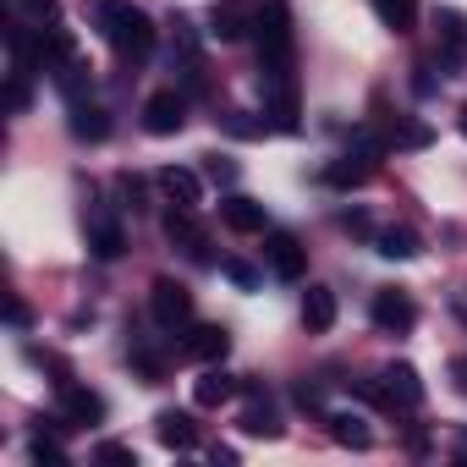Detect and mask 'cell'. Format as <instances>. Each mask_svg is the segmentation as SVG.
<instances>
[{
  "mask_svg": "<svg viewBox=\"0 0 467 467\" xmlns=\"http://www.w3.org/2000/svg\"><path fill=\"white\" fill-rule=\"evenodd\" d=\"M72 138H83V143H105L110 138V116L99 110V105H72Z\"/></svg>",
  "mask_w": 467,
  "mask_h": 467,
  "instance_id": "15",
  "label": "cell"
},
{
  "mask_svg": "<svg viewBox=\"0 0 467 467\" xmlns=\"http://www.w3.org/2000/svg\"><path fill=\"white\" fill-rule=\"evenodd\" d=\"M456 127H462V138H467V105H462V121H456Z\"/></svg>",
  "mask_w": 467,
  "mask_h": 467,
  "instance_id": "33",
  "label": "cell"
},
{
  "mask_svg": "<svg viewBox=\"0 0 467 467\" xmlns=\"http://www.w3.org/2000/svg\"><path fill=\"white\" fill-rule=\"evenodd\" d=\"M34 462H67V451H61V440H50V434H34Z\"/></svg>",
  "mask_w": 467,
  "mask_h": 467,
  "instance_id": "26",
  "label": "cell"
},
{
  "mask_svg": "<svg viewBox=\"0 0 467 467\" xmlns=\"http://www.w3.org/2000/svg\"><path fill=\"white\" fill-rule=\"evenodd\" d=\"M412 88H418V94H434V78H429V67H418V78H412Z\"/></svg>",
  "mask_w": 467,
  "mask_h": 467,
  "instance_id": "32",
  "label": "cell"
},
{
  "mask_svg": "<svg viewBox=\"0 0 467 467\" xmlns=\"http://www.w3.org/2000/svg\"><path fill=\"white\" fill-rule=\"evenodd\" d=\"M248 396H254V401H248V412H243V429H248V434H259V440H275V434H281L275 407H270L259 390H248Z\"/></svg>",
  "mask_w": 467,
  "mask_h": 467,
  "instance_id": "19",
  "label": "cell"
},
{
  "mask_svg": "<svg viewBox=\"0 0 467 467\" xmlns=\"http://www.w3.org/2000/svg\"><path fill=\"white\" fill-rule=\"evenodd\" d=\"M368 314H374L379 330H412V325H418V303H412L407 292H374Z\"/></svg>",
  "mask_w": 467,
  "mask_h": 467,
  "instance_id": "4",
  "label": "cell"
},
{
  "mask_svg": "<svg viewBox=\"0 0 467 467\" xmlns=\"http://www.w3.org/2000/svg\"><path fill=\"white\" fill-rule=\"evenodd\" d=\"M220 270H225V275H231V281H237V286H243V292H248V286H259V275H254V265H243V259H225V265H220Z\"/></svg>",
  "mask_w": 467,
  "mask_h": 467,
  "instance_id": "28",
  "label": "cell"
},
{
  "mask_svg": "<svg viewBox=\"0 0 467 467\" xmlns=\"http://www.w3.org/2000/svg\"><path fill=\"white\" fill-rule=\"evenodd\" d=\"M143 127H149L154 138H171V132H182V127H187V99H182L176 88H160V94H149V99H143Z\"/></svg>",
  "mask_w": 467,
  "mask_h": 467,
  "instance_id": "2",
  "label": "cell"
},
{
  "mask_svg": "<svg viewBox=\"0 0 467 467\" xmlns=\"http://www.w3.org/2000/svg\"><path fill=\"white\" fill-rule=\"evenodd\" d=\"M160 187H165L182 209H198V198H203V182H198L192 171H182V165H165V171H160Z\"/></svg>",
  "mask_w": 467,
  "mask_h": 467,
  "instance_id": "17",
  "label": "cell"
},
{
  "mask_svg": "<svg viewBox=\"0 0 467 467\" xmlns=\"http://www.w3.org/2000/svg\"><path fill=\"white\" fill-rule=\"evenodd\" d=\"M385 396H390V407H418V401H423L418 368H412V363H390V368H385Z\"/></svg>",
  "mask_w": 467,
  "mask_h": 467,
  "instance_id": "7",
  "label": "cell"
},
{
  "mask_svg": "<svg viewBox=\"0 0 467 467\" xmlns=\"http://www.w3.org/2000/svg\"><path fill=\"white\" fill-rule=\"evenodd\" d=\"M203 176L225 187V182H237V165H231V160H220V154H209V160H203Z\"/></svg>",
  "mask_w": 467,
  "mask_h": 467,
  "instance_id": "27",
  "label": "cell"
},
{
  "mask_svg": "<svg viewBox=\"0 0 467 467\" xmlns=\"http://www.w3.org/2000/svg\"><path fill=\"white\" fill-rule=\"evenodd\" d=\"M220 220H225L231 231H265V225H270V209L237 192V198H220Z\"/></svg>",
  "mask_w": 467,
  "mask_h": 467,
  "instance_id": "6",
  "label": "cell"
},
{
  "mask_svg": "<svg viewBox=\"0 0 467 467\" xmlns=\"http://www.w3.org/2000/svg\"><path fill=\"white\" fill-rule=\"evenodd\" d=\"M149 308H154V325H160V330H176V325L192 319V297H187V286H176V281H154Z\"/></svg>",
  "mask_w": 467,
  "mask_h": 467,
  "instance_id": "3",
  "label": "cell"
},
{
  "mask_svg": "<svg viewBox=\"0 0 467 467\" xmlns=\"http://www.w3.org/2000/svg\"><path fill=\"white\" fill-rule=\"evenodd\" d=\"M265 259H270V270H275L281 281H297V275H303V248H297L292 237H270V243H265Z\"/></svg>",
  "mask_w": 467,
  "mask_h": 467,
  "instance_id": "18",
  "label": "cell"
},
{
  "mask_svg": "<svg viewBox=\"0 0 467 467\" xmlns=\"http://www.w3.org/2000/svg\"><path fill=\"white\" fill-rule=\"evenodd\" d=\"M374 17H379L385 28L407 34V28L418 23V0H374Z\"/></svg>",
  "mask_w": 467,
  "mask_h": 467,
  "instance_id": "21",
  "label": "cell"
},
{
  "mask_svg": "<svg viewBox=\"0 0 467 467\" xmlns=\"http://www.w3.org/2000/svg\"><path fill=\"white\" fill-rule=\"evenodd\" d=\"M303 325H308L314 336H325V330L336 325V292H330V286H308V292H303Z\"/></svg>",
  "mask_w": 467,
  "mask_h": 467,
  "instance_id": "9",
  "label": "cell"
},
{
  "mask_svg": "<svg viewBox=\"0 0 467 467\" xmlns=\"http://www.w3.org/2000/svg\"><path fill=\"white\" fill-rule=\"evenodd\" d=\"M341 225H347V231H358V237H374V225H368V214H363V209H347V214H341Z\"/></svg>",
  "mask_w": 467,
  "mask_h": 467,
  "instance_id": "30",
  "label": "cell"
},
{
  "mask_svg": "<svg viewBox=\"0 0 467 467\" xmlns=\"http://www.w3.org/2000/svg\"><path fill=\"white\" fill-rule=\"evenodd\" d=\"M88 248H94V259H116V254L127 248L121 225H116L110 214H88Z\"/></svg>",
  "mask_w": 467,
  "mask_h": 467,
  "instance_id": "10",
  "label": "cell"
},
{
  "mask_svg": "<svg viewBox=\"0 0 467 467\" xmlns=\"http://www.w3.org/2000/svg\"><path fill=\"white\" fill-rule=\"evenodd\" d=\"M451 379H456V390L467 396V358H456V363H451Z\"/></svg>",
  "mask_w": 467,
  "mask_h": 467,
  "instance_id": "31",
  "label": "cell"
},
{
  "mask_svg": "<svg viewBox=\"0 0 467 467\" xmlns=\"http://www.w3.org/2000/svg\"><path fill=\"white\" fill-rule=\"evenodd\" d=\"M231 352V336L220 330V325H198L192 336H187V358H198V363H220Z\"/></svg>",
  "mask_w": 467,
  "mask_h": 467,
  "instance_id": "11",
  "label": "cell"
},
{
  "mask_svg": "<svg viewBox=\"0 0 467 467\" xmlns=\"http://www.w3.org/2000/svg\"><path fill=\"white\" fill-rule=\"evenodd\" d=\"M209 34H214V39H225V45H231V39H243V17L231 12V6H220V12L209 17Z\"/></svg>",
  "mask_w": 467,
  "mask_h": 467,
  "instance_id": "22",
  "label": "cell"
},
{
  "mask_svg": "<svg viewBox=\"0 0 467 467\" xmlns=\"http://www.w3.org/2000/svg\"><path fill=\"white\" fill-rule=\"evenodd\" d=\"M220 127H225L231 138H265V121H254L248 110H231V116H225Z\"/></svg>",
  "mask_w": 467,
  "mask_h": 467,
  "instance_id": "23",
  "label": "cell"
},
{
  "mask_svg": "<svg viewBox=\"0 0 467 467\" xmlns=\"http://www.w3.org/2000/svg\"><path fill=\"white\" fill-rule=\"evenodd\" d=\"M105 418V401L83 385H61V423H99Z\"/></svg>",
  "mask_w": 467,
  "mask_h": 467,
  "instance_id": "8",
  "label": "cell"
},
{
  "mask_svg": "<svg viewBox=\"0 0 467 467\" xmlns=\"http://www.w3.org/2000/svg\"><path fill=\"white\" fill-rule=\"evenodd\" d=\"M154 434H160V445H171V451H192V445H198V429H192L187 412H160V418H154Z\"/></svg>",
  "mask_w": 467,
  "mask_h": 467,
  "instance_id": "12",
  "label": "cell"
},
{
  "mask_svg": "<svg viewBox=\"0 0 467 467\" xmlns=\"http://www.w3.org/2000/svg\"><path fill=\"white\" fill-rule=\"evenodd\" d=\"M237 390H243V385L231 379L225 368H209V374H203V379L192 385V401H198V407H225V401L237 396Z\"/></svg>",
  "mask_w": 467,
  "mask_h": 467,
  "instance_id": "13",
  "label": "cell"
},
{
  "mask_svg": "<svg viewBox=\"0 0 467 467\" xmlns=\"http://www.w3.org/2000/svg\"><path fill=\"white\" fill-rule=\"evenodd\" d=\"M374 248H379L385 259H418V254H423L418 231H407V225H385V231H374Z\"/></svg>",
  "mask_w": 467,
  "mask_h": 467,
  "instance_id": "14",
  "label": "cell"
},
{
  "mask_svg": "<svg viewBox=\"0 0 467 467\" xmlns=\"http://www.w3.org/2000/svg\"><path fill=\"white\" fill-rule=\"evenodd\" d=\"M94 23L105 28V39L127 56V61H143L154 50V17L143 6H132V0H99L94 6Z\"/></svg>",
  "mask_w": 467,
  "mask_h": 467,
  "instance_id": "1",
  "label": "cell"
},
{
  "mask_svg": "<svg viewBox=\"0 0 467 467\" xmlns=\"http://www.w3.org/2000/svg\"><path fill=\"white\" fill-rule=\"evenodd\" d=\"M434 34H440V61L456 72V67H467V17L462 12H440L434 17Z\"/></svg>",
  "mask_w": 467,
  "mask_h": 467,
  "instance_id": "5",
  "label": "cell"
},
{
  "mask_svg": "<svg viewBox=\"0 0 467 467\" xmlns=\"http://www.w3.org/2000/svg\"><path fill=\"white\" fill-rule=\"evenodd\" d=\"M330 434H336V445H352V451H368V445H374L368 423L352 418V412H330Z\"/></svg>",
  "mask_w": 467,
  "mask_h": 467,
  "instance_id": "20",
  "label": "cell"
},
{
  "mask_svg": "<svg viewBox=\"0 0 467 467\" xmlns=\"http://www.w3.org/2000/svg\"><path fill=\"white\" fill-rule=\"evenodd\" d=\"M12 6H17V12H23V17H34V23H39V28H45V23H56V17H61V6H56V0H12Z\"/></svg>",
  "mask_w": 467,
  "mask_h": 467,
  "instance_id": "24",
  "label": "cell"
},
{
  "mask_svg": "<svg viewBox=\"0 0 467 467\" xmlns=\"http://www.w3.org/2000/svg\"><path fill=\"white\" fill-rule=\"evenodd\" d=\"M94 456H99V462H138V451H132V445H121V440H105Z\"/></svg>",
  "mask_w": 467,
  "mask_h": 467,
  "instance_id": "29",
  "label": "cell"
},
{
  "mask_svg": "<svg viewBox=\"0 0 467 467\" xmlns=\"http://www.w3.org/2000/svg\"><path fill=\"white\" fill-rule=\"evenodd\" d=\"M390 138H396L401 149H423V143H429V127H423V121H401Z\"/></svg>",
  "mask_w": 467,
  "mask_h": 467,
  "instance_id": "25",
  "label": "cell"
},
{
  "mask_svg": "<svg viewBox=\"0 0 467 467\" xmlns=\"http://www.w3.org/2000/svg\"><path fill=\"white\" fill-rule=\"evenodd\" d=\"M368 171H374V154L352 149V154H341V160L325 171V182H330V187H358V182H368Z\"/></svg>",
  "mask_w": 467,
  "mask_h": 467,
  "instance_id": "16",
  "label": "cell"
}]
</instances>
